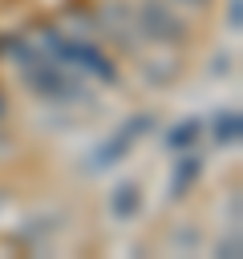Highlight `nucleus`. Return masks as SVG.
I'll return each instance as SVG.
<instances>
[{
	"mask_svg": "<svg viewBox=\"0 0 243 259\" xmlns=\"http://www.w3.org/2000/svg\"><path fill=\"white\" fill-rule=\"evenodd\" d=\"M40 49H45L53 61H61V65H69V69H81V73L97 77L101 85H113V81H117L113 61H109L93 40H85L81 32H57V28H49V32L40 36Z\"/></svg>",
	"mask_w": 243,
	"mask_h": 259,
	"instance_id": "1",
	"label": "nucleus"
},
{
	"mask_svg": "<svg viewBox=\"0 0 243 259\" xmlns=\"http://www.w3.org/2000/svg\"><path fill=\"white\" fill-rule=\"evenodd\" d=\"M20 77H24L28 93H32V97H40V101L69 105V101H81V97H85V89H81V81L73 77V69H69V65H61V61H53V57H45V61H36V65H28V69H20Z\"/></svg>",
	"mask_w": 243,
	"mask_h": 259,
	"instance_id": "2",
	"label": "nucleus"
},
{
	"mask_svg": "<svg viewBox=\"0 0 243 259\" xmlns=\"http://www.w3.org/2000/svg\"><path fill=\"white\" fill-rule=\"evenodd\" d=\"M150 130H154V117H150V113H134V117L122 121L105 142L93 146V154H89V170H109V166H117L122 158H130V150H134Z\"/></svg>",
	"mask_w": 243,
	"mask_h": 259,
	"instance_id": "3",
	"label": "nucleus"
},
{
	"mask_svg": "<svg viewBox=\"0 0 243 259\" xmlns=\"http://www.w3.org/2000/svg\"><path fill=\"white\" fill-rule=\"evenodd\" d=\"M134 24H138V36H146L154 45H182L186 40V24L166 0H142L134 12Z\"/></svg>",
	"mask_w": 243,
	"mask_h": 259,
	"instance_id": "4",
	"label": "nucleus"
},
{
	"mask_svg": "<svg viewBox=\"0 0 243 259\" xmlns=\"http://www.w3.org/2000/svg\"><path fill=\"white\" fill-rule=\"evenodd\" d=\"M117 49H138V24H134V12L126 8V4H105L101 12H97V20H93Z\"/></svg>",
	"mask_w": 243,
	"mask_h": 259,
	"instance_id": "5",
	"label": "nucleus"
},
{
	"mask_svg": "<svg viewBox=\"0 0 243 259\" xmlns=\"http://www.w3.org/2000/svg\"><path fill=\"white\" fill-rule=\"evenodd\" d=\"M178 158H174V166H170V182H166V190H170V198H186L190 190H194V182L202 178V154L190 146V150H174Z\"/></svg>",
	"mask_w": 243,
	"mask_h": 259,
	"instance_id": "6",
	"label": "nucleus"
},
{
	"mask_svg": "<svg viewBox=\"0 0 243 259\" xmlns=\"http://www.w3.org/2000/svg\"><path fill=\"white\" fill-rule=\"evenodd\" d=\"M138 210H142V186L138 182H117L109 190V214L117 223H130Z\"/></svg>",
	"mask_w": 243,
	"mask_h": 259,
	"instance_id": "7",
	"label": "nucleus"
},
{
	"mask_svg": "<svg viewBox=\"0 0 243 259\" xmlns=\"http://www.w3.org/2000/svg\"><path fill=\"white\" fill-rule=\"evenodd\" d=\"M198 138H202V121L198 117H182V121H174L170 130H166V146L170 150H190V146H198Z\"/></svg>",
	"mask_w": 243,
	"mask_h": 259,
	"instance_id": "8",
	"label": "nucleus"
},
{
	"mask_svg": "<svg viewBox=\"0 0 243 259\" xmlns=\"http://www.w3.org/2000/svg\"><path fill=\"white\" fill-rule=\"evenodd\" d=\"M211 134H215V142H219V146H235V142H239V134H243V117H239V109H223V113L215 117Z\"/></svg>",
	"mask_w": 243,
	"mask_h": 259,
	"instance_id": "9",
	"label": "nucleus"
},
{
	"mask_svg": "<svg viewBox=\"0 0 243 259\" xmlns=\"http://www.w3.org/2000/svg\"><path fill=\"white\" fill-rule=\"evenodd\" d=\"M239 251H243L239 231H231V235H223V239L215 243V255H219V259H239Z\"/></svg>",
	"mask_w": 243,
	"mask_h": 259,
	"instance_id": "10",
	"label": "nucleus"
},
{
	"mask_svg": "<svg viewBox=\"0 0 243 259\" xmlns=\"http://www.w3.org/2000/svg\"><path fill=\"white\" fill-rule=\"evenodd\" d=\"M227 28L231 32L243 28V0H227Z\"/></svg>",
	"mask_w": 243,
	"mask_h": 259,
	"instance_id": "11",
	"label": "nucleus"
},
{
	"mask_svg": "<svg viewBox=\"0 0 243 259\" xmlns=\"http://www.w3.org/2000/svg\"><path fill=\"white\" fill-rule=\"evenodd\" d=\"M178 4H190V8H202L207 0H178Z\"/></svg>",
	"mask_w": 243,
	"mask_h": 259,
	"instance_id": "12",
	"label": "nucleus"
},
{
	"mask_svg": "<svg viewBox=\"0 0 243 259\" xmlns=\"http://www.w3.org/2000/svg\"><path fill=\"white\" fill-rule=\"evenodd\" d=\"M4 113H8V105H4V93H0V121H4Z\"/></svg>",
	"mask_w": 243,
	"mask_h": 259,
	"instance_id": "13",
	"label": "nucleus"
}]
</instances>
